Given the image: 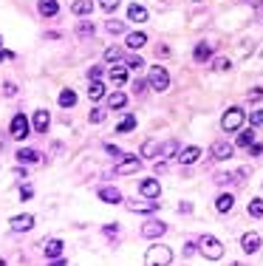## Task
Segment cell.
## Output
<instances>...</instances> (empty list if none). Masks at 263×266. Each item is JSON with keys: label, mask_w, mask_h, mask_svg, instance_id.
Returning <instances> with one entry per match:
<instances>
[{"label": "cell", "mask_w": 263, "mask_h": 266, "mask_svg": "<svg viewBox=\"0 0 263 266\" xmlns=\"http://www.w3.org/2000/svg\"><path fill=\"white\" fill-rule=\"evenodd\" d=\"M156 156H159V142L145 139L142 142V159H156Z\"/></svg>", "instance_id": "20"}, {"label": "cell", "mask_w": 263, "mask_h": 266, "mask_svg": "<svg viewBox=\"0 0 263 266\" xmlns=\"http://www.w3.org/2000/svg\"><path fill=\"white\" fill-rule=\"evenodd\" d=\"M71 12L80 14V17H85V14L93 12V3H91V0H74V3H71Z\"/></svg>", "instance_id": "25"}, {"label": "cell", "mask_w": 263, "mask_h": 266, "mask_svg": "<svg viewBox=\"0 0 263 266\" xmlns=\"http://www.w3.org/2000/svg\"><path fill=\"white\" fill-rule=\"evenodd\" d=\"M139 193L145 198H153V201H159V196H161V184L156 181V178H145L142 184H139Z\"/></svg>", "instance_id": "8"}, {"label": "cell", "mask_w": 263, "mask_h": 266, "mask_svg": "<svg viewBox=\"0 0 263 266\" xmlns=\"http://www.w3.org/2000/svg\"><path fill=\"white\" fill-rule=\"evenodd\" d=\"M31 196H34V190H31V184H23V187H20V198H23V201H29Z\"/></svg>", "instance_id": "44"}, {"label": "cell", "mask_w": 263, "mask_h": 266, "mask_svg": "<svg viewBox=\"0 0 263 266\" xmlns=\"http://www.w3.org/2000/svg\"><path fill=\"white\" fill-rule=\"evenodd\" d=\"M195 62H209V57H212V46H206V43H198L193 51Z\"/></svg>", "instance_id": "22"}, {"label": "cell", "mask_w": 263, "mask_h": 266, "mask_svg": "<svg viewBox=\"0 0 263 266\" xmlns=\"http://www.w3.org/2000/svg\"><path fill=\"white\" fill-rule=\"evenodd\" d=\"M145 85H147V82H142V80H136V85H133V91H136V93H142V91H145Z\"/></svg>", "instance_id": "50"}, {"label": "cell", "mask_w": 263, "mask_h": 266, "mask_svg": "<svg viewBox=\"0 0 263 266\" xmlns=\"http://www.w3.org/2000/svg\"><path fill=\"white\" fill-rule=\"evenodd\" d=\"M125 207L130 212H156L159 201H153V198H130V201H125Z\"/></svg>", "instance_id": "6"}, {"label": "cell", "mask_w": 263, "mask_h": 266, "mask_svg": "<svg viewBox=\"0 0 263 266\" xmlns=\"http://www.w3.org/2000/svg\"><path fill=\"white\" fill-rule=\"evenodd\" d=\"M167 232V224L164 221H145V227H142V235L145 238H161Z\"/></svg>", "instance_id": "10"}, {"label": "cell", "mask_w": 263, "mask_h": 266, "mask_svg": "<svg viewBox=\"0 0 263 266\" xmlns=\"http://www.w3.org/2000/svg\"><path fill=\"white\" fill-rule=\"evenodd\" d=\"M232 207H235V196H232V193H221V196L215 198V209H218V212H229Z\"/></svg>", "instance_id": "18"}, {"label": "cell", "mask_w": 263, "mask_h": 266, "mask_svg": "<svg viewBox=\"0 0 263 266\" xmlns=\"http://www.w3.org/2000/svg\"><path fill=\"white\" fill-rule=\"evenodd\" d=\"M232 68V62H229L227 57H218V59H212V71H218V74H224V71H229Z\"/></svg>", "instance_id": "36"}, {"label": "cell", "mask_w": 263, "mask_h": 266, "mask_svg": "<svg viewBox=\"0 0 263 266\" xmlns=\"http://www.w3.org/2000/svg\"><path fill=\"white\" fill-rule=\"evenodd\" d=\"M0 266H6V261H0Z\"/></svg>", "instance_id": "53"}, {"label": "cell", "mask_w": 263, "mask_h": 266, "mask_svg": "<svg viewBox=\"0 0 263 266\" xmlns=\"http://www.w3.org/2000/svg\"><path fill=\"white\" fill-rule=\"evenodd\" d=\"M122 48H116V46H111V48H105V62H111V65H116V62H122Z\"/></svg>", "instance_id": "28"}, {"label": "cell", "mask_w": 263, "mask_h": 266, "mask_svg": "<svg viewBox=\"0 0 263 266\" xmlns=\"http://www.w3.org/2000/svg\"><path fill=\"white\" fill-rule=\"evenodd\" d=\"M232 266H243V264H232Z\"/></svg>", "instance_id": "54"}, {"label": "cell", "mask_w": 263, "mask_h": 266, "mask_svg": "<svg viewBox=\"0 0 263 266\" xmlns=\"http://www.w3.org/2000/svg\"><path fill=\"white\" fill-rule=\"evenodd\" d=\"M249 125H255V127L263 125V108H258V111H255V114L249 116Z\"/></svg>", "instance_id": "40"}, {"label": "cell", "mask_w": 263, "mask_h": 266, "mask_svg": "<svg viewBox=\"0 0 263 266\" xmlns=\"http://www.w3.org/2000/svg\"><path fill=\"white\" fill-rule=\"evenodd\" d=\"M147 85L153 91H167V88H170V74H167V68L153 65V68H150V77H147Z\"/></svg>", "instance_id": "5"}, {"label": "cell", "mask_w": 263, "mask_h": 266, "mask_svg": "<svg viewBox=\"0 0 263 266\" xmlns=\"http://www.w3.org/2000/svg\"><path fill=\"white\" fill-rule=\"evenodd\" d=\"M170 261H173V249L170 246H164V243L150 246L147 255H145V264L147 266H170Z\"/></svg>", "instance_id": "2"}, {"label": "cell", "mask_w": 263, "mask_h": 266, "mask_svg": "<svg viewBox=\"0 0 263 266\" xmlns=\"http://www.w3.org/2000/svg\"><path fill=\"white\" fill-rule=\"evenodd\" d=\"M178 150V142H164V145H159V156H173V153Z\"/></svg>", "instance_id": "35"}, {"label": "cell", "mask_w": 263, "mask_h": 266, "mask_svg": "<svg viewBox=\"0 0 263 266\" xmlns=\"http://www.w3.org/2000/svg\"><path fill=\"white\" fill-rule=\"evenodd\" d=\"M249 215L252 218H263V198H252L249 201Z\"/></svg>", "instance_id": "33"}, {"label": "cell", "mask_w": 263, "mask_h": 266, "mask_svg": "<svg viewBox=\"0 0 263 266\" xmlns=\"http://www.w3.org/2000/svg\"><path fill=\"white\" fill-rule=\"evenodd\" d=\"M14 156H17V162H20V164H34V162H40V150H34V148H20Z\"/></svg>", "instance_id": "15"}, {"label": "cell", "mask_w": 263, "mask_h": 266, "mask_svg": "<svg viewBox=\"0 0 263 266\" xmlns=\"http://www.w3.org/2000/svg\"><path fill=\"white\" fill-rule=\"evenodd\" d=\"M195 243H198V252L204 258H209V261H221L224 258V243L218 241L215 235H201Z\"/></svg>", "instance_id": "1"}, {"label": "cell", "mask_w": 263, "mask_h": 266, "mask_svg": "<svg viewBox=\"0 0 263 266\" xmlns=\"http://www.w3.org/2000/svg\"><path fill=\"white\" fill-rule=\"evenodd\" d=\"M139 170H142V159L127 156V159H122V162L114 167V176H130V173H139Z\"/></svg>", "instance_id": "7"}, {"label": "cell", "mask_w": 263, "mask_h": 266, "mask_svg": "<svg viewBox=\"0 0 263 266\" xmlns=\"http://www.w3.org/2000/svg\"><path fill=\"white\" fill-rule=\"evenodd\" d=\"M99 198H102L105 204H122V193H119L116 187H102V190H99Z\"/></svg>", "instance_id": "17"}, {"label": "cell", "mask_w": 263, "mask_h": 266, "mask_svg": "<svg viewBox=\"0 0 263 266\" xmlns=\"http://www.w3.org/2000/svg\"><path fill=\"white\" fill-rule=\"evenodd\" d=\"M9 59H14L12 51H0V62H9Z\"/></svg>", "instance_id": "49"}, {"label": "cell", "mask_w": 263, "mask_h": 266, "mask_svg": "<svg viewBox=\"0 0 263 266\" xmlns=\"http://www.w3.org/2000/svg\"><path fill=\"white\" fill-rule=\"evenodd\" d=\"M0 46H3V37H0Z\"/></svg>", "instance_id": "55"}, {"label": "cell", "mask_w": 263, "mask_h": 266, "mask_svg": "<svg viewBox=\"0 0 263 266\" xmlns=\"http://www.w3.org/2000/svg\"><path fill=\"white\" fill-rule=\"evenodd\" d=\"M261 96H263V88H258V85H255V88H249V102H258Z\"/></svg>", "instance_id": "43"}, {"label": "cell", "mask_w": 263, "mask_h": 266, "mask_svg": "<svg viewBox=\"0 0 263 266\" xmlns=\"http://www.w3.org/2000/svg\"><path fill=\"white\" fill-rule=\"evenodd\" d=\"M198 159H201V148H195V145H190V148H184L178 153V162L181 164H195Z\"/></svg>", "instance_id": "16"}, {"label": "cell", "mask_w": 263, "mask_h": 266, "mask_svg": "<svg viewBox=\"0 0 263 266\" xmlns=\"http://www.w3.org/2000/svg\"><path fill=\"white\" fill-rule=\"evenodd\" d=\"M77 105V93L65 88V91H59V108H74Z\"/></svg>", "instance_id": "27"}, {"label": "cell", "mask_w": 263, "mask_h": 266, "mask_svg": "<svg viewBox=\"0 0 263 266\" xmlns=\"http://www.w3.org/2000/svg\"><path fill=\"white\" fill-rule=\"evenodd\" d=\"M105 29H108L111 34H122V31H125V23H122V20H108Z\"/></svg>", "instance_id": "37"}, {"label": "cell", "mask_w": 263, "mask_h": 266, "mask_svg": "<svg viewBox=\"0 0 263 266\" xmlns=\"http://www.w3.org/2000/svg\"><path fill=\"white\" fill-rule=\"evenodd\" d=\"M127 20H133V23H145V20H147V9L139 6V3H133V6L127 9Z\"/></svg>", "instance_id": "19"}, {"label": "cell", "mask_w": 263, "mask_h": 266, "mask_svg": "<svg viewBox=\"0 0 263 266\" xmlns=\"http://www.w3.org/2000/svg\"><path fill=\"white\" fill-rule=\"evenodd\" d=\"M88 119H91L93 125H99V122H105V119H108V108H93L91 114H88Z\"/></svg>", "instance_id": "34"}, {"label": "cell", "mask_w": 263, "mask_h": 266, "mask_svg": "<svg viewBox=\"0 0 263 266\" xmlns=\"http://www.w3.org/2000/svg\"><path fill=\"white\" fill-rule=\"evenodd\" d=\"M127 105V96L122 91H114V93H108V108H114V111H122Z\"/></svg>", "instance_id": "21"}, {"label": "cell", "mask_w": 263, "mask_h": 266, "mask_svg": "<svg viewBox=\"0 0 263 266\" xmlns=\"http://www.w3.org/2000/svg\"><path fill=\"white\" fill-rule=\"evenodd\" d=\"M125 62H127V68H133V71H139L142 65H145V59L139 57V54H133V57H127Z\"/></svg>", "instance_id": "38"}, {"label": "cell", "mask_w": 263, "mask_h": 266, "mask_svg": "<svg viewBox=\"0 0 263 266\" xmlns=\"http://www.w3.org/2000/svg\"><path fill=\"white\" fill-rule=\"evenodd\" d=\"M119 3H122V0H99V6H102V9H105L108 14H114Z\"/></svg>", "instance_id": "39"}, {"label": "cell", "mask_w": 263, "mask_h": 266, "mask_svg": "<svg viewBox=\"0 0 263 266\" xmlns=\"http://www.w3.org/2000/svg\"><path fill=\"white\" fill-rule=\"evenodd\" d=\"M133 127H136V116H133V114H127L125 119H122V122L116 125V133H130Z\"/></svg>", "instance_id": "29"}, {"label": "cell", "mask_w": 263, "mask_h": 266, "mask_svg": "<svg viewBox=\"0 0 263 266\" xmlns=\"http://www.w3.org/2000/svg\"><path fill=\"white\" fill-rule=\"evenodd\" d=\"M105 153H108V156H114V159H122V150H119L116 145H105Z\"/></svg>", "instance_id": "42"}, {"label": "cell", "mask_w": 263, "mask_h": 266, "mask_svg": "<svg viewBox=\"0 0 263 266\" xmlns=\"http://www.w3.org/2000/svg\"><path fill=\"white\" fill-rule=\"evenodd\" d=\"M178 212H193V204H190V201H181V204H178Z\"/></svg>", "instance_id": "48"}, {"label": "cell", "mask_w": 263, "mask_h": 266, "mask_svg": "<svg viewBox=\"0 0 263 266\" xmlns=\"http://www.w3.org/2000/svg\"><path fill=\"white\" fill-rule=\"evenodd\" d=\"M102 96H105V85L99 80H91V85H88V99H91V102H99Z\"/></svg>", "instance_id": "24"}, {"label": "cell", "mask_w": 263, "mask_h": 266, "mask_svg": "<svg viewBox=\"0 0 263 266\" xmlns=\"http://www.w3.org/2000/svg\"><path fill=\"white\" fill-rule=\"evenodd\" d=\"M147 43V34L145 31H133V34H127V46L130 48H142Z\"/></svg>", "instance_id": "30"}, {"label": "cell", "mask_w": 263, "mask_h": 266, "mask_svg": "<svg viewBox=\"0 0 263 266\" xmlns=\"http://www.w3.org/2000/svg\"><path fill=\"white\" fill-rule=\"evenodd\" d=\"M48 125H51V114H48L46 108L34 111V119H31V130H37V133H46Z\"/></svg>", "instance_id": "9"}, {"label": "cell", "mask_w": 263, "mask_h": 266, "mask_svg": "<svg viewBox=\"0 0 263 266\" xmlns=\"http://www.w3.org/2000/svg\"><path fill=\"white\" fill-rule=\"evenodd\" d=\"M243 119H246V114H243L240 108H229L227 114L221 116V127H224L227 133H235V130H240Z\"/></svg>", "instance_id": "4"}, {"label": "cell", "mask_w": 263, "mask_h": 266, "mask_svg": "<svg viewBox=\"0 0 263 266\" xmlns=\"http://www.w3.org/2000/svg\"><path fill=\"white\" fill-rule=\"evenodd\" d=\"M108 77H111V82H114V85H125V82H127V71L122 68V65H111Z\"/></svg>", "instance_id": "26"}, {"label": "cell", "mask_w": 263, "mask_h": 266, "mask_svg": "<svg viewBox=\"0 0 263 266\" xmlns=\"http://www.w3.org/2000/svg\"><path fill=\"white\" fill-rule=\"evenodd\" d=\"M235 145H238V148H249V145H255V130H240Z\"/></svg>", "instance_id": "32"}, {"label": "cell", "mask_w": 263, "mask_h": 266, "mask_svg": "<svg viewBox=\"0 0 263 266\" xmlns=\"http://www.w3.org/2000/svg\"><path fill=\"white\" fill-rule=\"evenodd\" d=\"M246 150H249V156H263V145L261 142H255V145H249Z\"/></svg>", "instance_id": "46"}, {"label": "cell", "mask_w": 263, "mask_h": 266, "mask_svg": "<svg viewBox=\"0 0 263 266\" xmlns=\"http://www.w3.org/2000/svg\"><path fill=\"white\" fill-rule=\"evenodd\" d=\"M209 153H212V159L215 162H227L229 156H232V145L229 142H212V148H209Z\"/></svg>", "instance_id": "11"}, {"label": "cell", "mask_w": 263, "mask_h": 266, "mask_svg": "<svg viewBox=\"0 0 263 266\" xmlns=\"http://www.w3.org/2000/svg\"><path fill=\"white\" fill-rule=\"evenodd\" d=\"M88 77H91V80H99V77H102V68H99V65H93V68L88 71Z\"/></svg>", "instance_id": "47"}, {"label": "cell", "mask_w": 263, "mask_h": 266, "mask_svg": "<svg viewBox=\"0 0 263 266\" xmlns=\"http://www.w3.org/2000/svg\"><path fill=\"white\" fill-rule=\"evenodd\" d=\"M51 266H68V261H62V258H57V261H51Z\"/></svg>", "instance_id": "52"}, {"label": "cell", "mask_w": 263, "mask_h": 266, "mask_svg": "<svg viewBox=\"0 0 263 266\" xmlns=\"http://www.w3.org/2000/svg\"><path fill=\"white\" fill-rule=\"evenodd\" d=\"M12 230L14 232H29V230H34V215H14L12 218Z\"/></svg>", "instance_id": "13"}, {"label": "cell", "mask_w": 263, "mask_h": 266, "mask_svg": "<svg viewBox=\"0 0 263 266\" xmlns=\"http://www.w3.org/2000/svg\"><path fill=\"white\" fill-rule=\"evenodd\" d=\"M93 31H96V26H93L91 20H80V23H77V34L80 37H93Z\"/></svg>", "instance_id": "31"}, {"label": "cell", "mask_w": 263, "mask_h": 266, "mask_svg": "<svg viewBox=\"0 0 263 266\" xmlns=\"http://www.w3.org/2000/svg\"><path fill=\"white\" fill-rule=\"evenodd\" d=\"M14 176H17V178H26L29 173H26V167H14Z\"/></svg>", "instance_id": "51"}, {"label": "cell", "mask_w": 263, "mask_h": 266, "mask_svg": "<svg viewBox=\"0 0 263 266\" xmlns=\"http://www.w3.org/2000/svg\"><path fill=\"white\" fill-rule=\"evenodd\" d=\"M29 133H31V122L26 119V114H14L12 116V125H9V136L17 139V142H23Z\"/></svg>", "instance_id": "3"}, {"label": "cell", "mask_w": 263, "mask_h": 266, "mask_svg": "<svg viewBox=\"0 0 263 266\" xmlns=\"http://www.w3.org/2000/svg\"><path fill=\"white\" fill-rule=\"evenodd\" d=\"M240 249L246 255H255L261 249V235H258V232H246V235L240 238Z\"/></svg>", "instance_id": "12"}, {"label": "cell", "mask_w": 263, "mask_h": 266, "mask_svg": "<svg viewBox=\"0 0 263 266\" xmlns=\"http://www.w3.org/2000/svg\"><path fill=\"white\" fill-rule=\"evenodd\" d=\"M3 93L6 96H17V85L14 82H3Z\"/></svg>", "instance_id": "41"}, {"label": "cell", "mask_w": 263, "mask_h": 266, "mask_svg": "<svg viewBox=\"0 0 263 266\" xmlns=\"http://www.w3.org/2000/svg\"><path fill=\"white\" fill-rule=\"evenodd\" d=\"M37 9H40V14H43V17H54V14L59 12L57 0H40V3H37Z\"/></svg>", "instance_id": "23"}, {"label": "cell", "mask_w": 263, "mask_h": 266, "mask_svg": "<svg viewBox=\"0 0 263 266\" xmlns=\"http://www.w3.org/2000/svg\"><path fill=\"white\" fill-rule=\"evenodd\" d=\"M62 249H65V243L59 241V238H51V241L43 246V252H46L48 261H57V258H62Z\"/></svg>", "instance_id": "14"}, {"label": "cell", "mask_w": 263, "mask_h": 266, "mask_svg": "<svg viewBox=\"0 0 263 266\" xmlns=\"http://www.w3.org/2000/svg\"><path fill=\"white\" fill-rule=\"evenodd\" d=\"M105 235H111V238H116L119 235V224H108V227H102Z\"/></svg>", "instance_id": "45"}]
</instances>
